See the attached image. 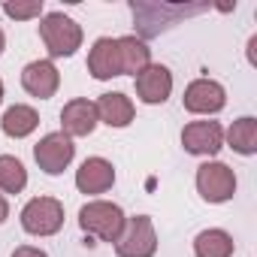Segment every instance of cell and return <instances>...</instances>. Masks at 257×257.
Here are the masks:
<instances>
[{
  "label": "cell",
  "instance_id": "cell-25",
  "mask_svg": "<svg viewBox=\"0 0 257 257\" xmlns=\"http://www.w3.org/2000/svg\"><path fill=\"white\" fill-rule=\"evenodd\" d=\"M0 103H4V82H0Z\"/></svg>",
  "mask_w": 257,
  "mask_h": 257
},
{
  "label": "cell",
  "instance_id": "cell-18",
  "mask_svg": "<svg viewBox=\"0 0 257 257\" xmlns=\"http://www.w3.org/2000/svg\"><path fill=\"white\" fill-rule=\"evenodd\" d=\"M233 251H236V242L221 227H209V230L197 233V239H194L197 257H233Z\"/></svg>",
  "mask_w": 257,
  "mask_h": 257
},
{
  "label": "cell",
  "instance_id": "cell-2",
  "mask_svg": "<svg viewBox=\"0 0 257 257\" xmlns=\"http://www.w3.org/2000/svg\"><path fill=\"white\" fill-rule=\"evenodd\" d=\"M124 221H127L124 209L109 200H88L79 209V227L88 236H97L100 242H115L124 230Z\"/></svg>",
  "mask_w": 257,
  "mask_h": 257
},
{
  "label": "cell",
  "instance_id": "cell-22",
  "mask_svg": "<svg viewBox=\"0 0 257 257\" xmlns=\"http://www.w3.org/2000/svg\"><path fill=\"white\" fill-rule=\"evenodd\" d=\"M10 218V203H7V197L4 194H0V224H4Z\"/></svg>",
  "mask_w": 257,
  "mask_h": 257
},
{
  "label": "cell",
  "instance_id": "cell-13",
  "mask_svg": "<svg viewBox=\"0 0 257 257\" xmlns=\"http://www.w3.org/2000/svg\"><path fill=\"white\" fill-rule=\"evenodd\" d=\"M115 185V167L106 158H88L76 170V188L82 194H106Z\"/></svg>",
  "mask_w": 257,
  "mask_h": 257
},
{
  "label": "cell",
  "instance_id": "cell-1",
  "mask_svg": "<svg viewBox=\"0 0 257 257\" xmlns=\"http://www.w3.org/2000/svg\"><path fill=\"white\" fill-rule=\"evenodd\" d=\"M40 37H43L46 52H49V61L52 58H70V55H76L79 46H82V40H85L82 28L70 16H64V13H46L40 19Z\"/></svg>",
  "mask_w": 257,
  "mask_h": 257
},
{
  "label": "cell",
  "instance_id": "cell-3",
  "mask_svg": "<svg viewBox=\"0 0 257 257\" xmlns=\"http://www.w3.org/2000/svg\"><path fill=\"white\" fill-rule=\"evenodd\" d=\"M118 257H155L158 254V233L149 215H134L124 221L121 236L112 242Z\"/></svg>",
  "mask_w": 257,
  "mask_h": 257
},
{
  "label": "cell",
  "instance_id": "cell-21",
  "mask_svg": "<svg viewBox=\"0 0 257 257\" xmlns=\"http://www.w3.org/2000/svg\"><path fill=\"white\" fill-rule=\"evenodd\" d=\"M13 257H49L43 248H34V245H19L16 251H13Z\"/></svg>",
  "mask_w": 257,
  "mask_h": 257
},
{
  "label": "cell",
  "instance_id": "cell-8",
  "mask_svg": "<svg viewBox=\"0 0 257 257\" xmlns=\"http://www.w3.org/2000/svg\"><path fill=\"white\" fill-rule=\"evenodd\" d=\"M185 109L194 112V115H215L227 106V91L221 82L215 79H194L188 88H185V97H182Z\"/></svg>",
  "mask_w": 257,
  "mask_h": 257
},
{
  "label": "cell",
  "instance_id": "cell-16",
  "mask_svg": "<svg viewBox=\"0 0 257 257\" xmlns=\"http://www.w3.org/2000/svg\"><path fill=\"white\" fill-rule=\"evenodd\" d=\"M118 55H121V76H137L152 64V49L140 37H118Z\"/></svg>",
  "mask_w": 257,
  "mask_h": 257
},
{
  "label": "cell",
  "instance_id": "cell-15",
  "mask_svg": "<svg viewBox=\"0 0 257 257\" xmlns=\"http://www.w3.org/2000/svg\"><path fill=\"white\" fill-rule=\"evenodd\" d=\"M0 127H4V134H7V137H13V140H25V137H31L37 127H40V115H37L34 106H28V103H16V106H10V109L4 112V118H0Z\"/></svg>",
  "mask_w": 257,
  "mask_h": 257
},
{
  "label": "cell",
  "instance_id": "cell-10",
  "mask_svg": "<svg viewBox=\"0 0 257 257\" xmlns=\"http://www.w3.org/2000/svg\"><path fill=\"white\" fill-rule=\"evenodd\" d=\"M22 88L37 97V100H49L55 97V91L61 88V73L58 67L49 61V58H40V61H31L25 70H22Z\"/></svg>",
  "mask_w": 257,
  "mask_h": 257
},
{
  "label": "cell",
  "instance_id": "cell-6",
  "mask_svg": "<svg viewBox=\"0 0 257 257\" xmlns=\"http://www.w3.org/2000/svg\"><path fill=\"white\" fill-rule=\"evenodd\" d=\"M76 158V146L70 137H64L61 131L46 134L37 146H34V161L40 164V170L46 176H61Z\"/></svg>",
  "mask_w": 257,
  "mask_h": 257
},
{
  "label": "cell",
  "instance_id": "cell-24",
  "mask_svg": "<svg viewBox=\"0 0 257 257\" xmlns=\"http://www.w3.org/2000/svg\"><path fill=\"white\" fill-rule=\"evenodd\" d=\"M4 49H7V37H4V31H0V55H4Z\"/></svg>",
  "mask_w": 257,
  "mask_h": 257
},
{
  "label": "cell",
  "instance_id": "cell-4",
  "mask_svg": "<svg viewBox=\"0 0 257 257\" xmlns=\"http://www.w3.org/2000/svg\"><path fill=\"white\" fill-rule=\"evenodd\" d=\"M22 227L31 236H55L64 227V203L55 197H34L22 209Z\"/></svg>",
  "mask_w": 257,
  "mask_h": 257
},
{
  "label": "cell",
  "instance_id": "cell-17",
  "mask_svg": "<svg viewBox=\"0 0 257 257\" xmlns=\"http://www.w3.org/2000/svg\"><path fill=\"white\" fill-rule=\"evenodd\" d=\"M224 140H227V146H230L236 155H245V158L257 155V118H251V115L236 118V121L227 127Z\"/></svg>",
  "mask_w": 257,
  "mask_h": 257
},
{
  "label": "cell",
  "instance_id": "cell-12",
  "mask_svg": "<svg viewBox=\"0 0 257 257\" xmlns=\"http://www.w3.org/2000/svg\"><path fill=\"white\" fill-rule=\"evenodd\" d=\"M88 73H91L97 82H106V79L121 76L118 40H112V37L94 40V46H91V52H88Z\"/></svg>",
  "mask_w": 257,
  "mask_h": 257
},
{
  "label": "cell",
  "instance_id": "cell-7",
  "mask_svg": "<svg viewBox=\"0 0 257 257\" xmlns=\"http://www.w3.org/2000/svg\"><path fill=\"white\" fill-rule=\"evenodd\" d=\"M182 146L188 155L215 158L224 149V127L218 121H191L182 131Z\"/></svg>",
  "mask_w": 257,
  "mask_h": 257
},
{
  "label": "cell",
  "instance_id": "cell-19",
  "mask_svg": "<svg viewBox=\"0 0 257 257\" xmlns=\"http://www.w3.org/2000/svg\"><path fill=\"white\" fill-rule=\"evenodd\" d=\"M28 188V170L19 158L0 155V191L4 194H22Z\"/></svg>",
  "mask_w": 257,
  "mask_h": 257
},
{
  "label": "cell",
  "instance_id": "cell-20",
  "mask_svg": "<svg viewBox=\"0 0 257 257\" xmlns=\"http://www.w3.org/2000/svg\"><path fill=\"white\" fill-rule=\"evenodd\" d=\"M4 13L16 22H28V19H40L43 16V0H25V4H4Z\"/></svg>",
  "mask_w": 257,
  "mask_h": 257
},
{
  "label": "cell",
  "instance_id": "cell-11",
  "mask_svg": "<svg viewBox=\"0 0 257 257\" xmlns=\"http://www.w3.org/2000/svg\"><path fill=\"white\" fill-rule=\"evenodd\" d=\"M97 109L88 97H76L70 103H64L61 109V134L76 140V137H91L97 127Z\"/></svg>",
  "mask_w": 257,
  "mask_h": 257
},
{
  "label": "cell",
  "instance_id": "cell-23",
  "mask_svg": "<svg viewBox=\"0 0 257 257\" xmlns=\"http://www.w3.org/2000/svg\"><path fill=\"white\" fill-rule=\"evenodd\" d=\"M254 49H257V37L248 40V61H251V64H257V61H254Z\"/></svg>",
  "mask_w": 257,
  "mask_h": 257
},
{
  "label": "cell",
  "instance_id": "cell-9",
  "mask_svg": "<svg viewBox=\"0 0 257 257\" xmlns=\"http://www.w3.org/2000/svg\"><path fill=\"white\" fill-rule=\"evenodd\" d=\"M134 85H137V97H140L143 103L161 106V103H167L170 94H173V73H170V67L152 61L146 70H140V73L134 76Z\"/></svg>",
  "mask_w": 257,
  "mask_h": 257
},
{
  "label": "cell",
  "instance_id": "cell-5",
  "mask_svg": "<svg viewBox=\"0 0 257 257\" xmlns=\"http://www.w3.org/2000/svg\"><path fill=\"white\" fill-rule=\"evenodd\" d=\"M197 191L206 203H227L236 194V173L221 161H206L197 167Z\"/></svg>",
  "mask_w": 257,
  "mask_h": 257
},
{
  "label": "cell",
  "instance_id": "cell-14",
  "mask_svg": "<svg viewBox=\"0 0 257 257\" xmlns=\"http://www.w3.org/2000/svg\"><path fill=\"white\" fill-rule=\"evenodd\" d=\"M97 109V121L109 124V127H127L134 121L137 109H134V100L121 94V91H109V94H100V100L94 103Z\"/></svg>",
  "mask_w": 257,
  "mask_h": 257
}]
</instances>
